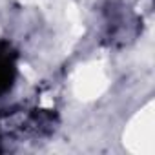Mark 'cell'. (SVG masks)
I'll return each instance as SVG.
<instances>
[{"mask_svg": "<svg viewBox=\"0 0 155 155\" xmlns=\"http://www.w3.org/2000/svg\"><path fill=\"white\" fill-rule=\"evenodd\" d=\"M17 79V51L8 42H0V95L11 90Z\"/></svg>", "mask_w": 155, "mask_h": 155, "instance_id": "2", "label": "cell"}, {"mask_svg": "<svg viewBox=\"0 0 155 155\" xmlns=\"http://www.w3.org/2000/svg\"><path fill=\"white\" fill-rule=\"evenodd\" d=\"M106 28H108V38L111 42L124 44V42L137 37V33H139V18L126 6H115L113 4L108 9Z\"/></svg>", "mask_w": 155, "mask_h": 155, "instance_id": "1", "label": "cell"}]
</instances>
